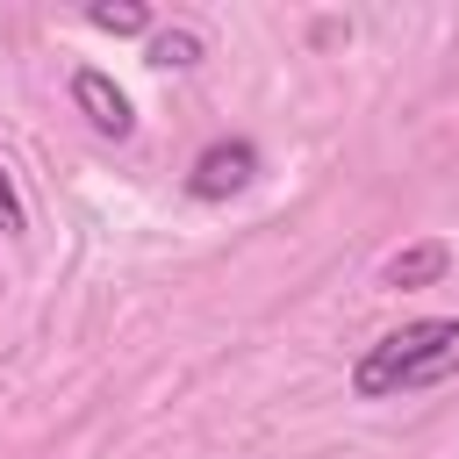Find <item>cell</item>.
Returning a JSON list of instances; mask_svg holds the SVG:
<instances>
[{
	"mask_svg": "<svg viewBox=\"0 0 459 459\" xmlns=\"http://www.w3.org/2000/svg\"><path fill=\"white\" fill-rule=\"evenodd\" d=\"M0 230L14 237V230H29V215H22V194H14V179H7V165H0Z\"/></svg>",
	"mask_w": 459,
	"mask_h": 459,
	"instance_id": "52a82bcc",
	"label": "cell"
},
{
	"mask_svg": "<svg viewBox=\"0 0 459 459\" xmlns=\"http://www.w3.org/2000/svg\"><path fill=\"white\" fill-rule=\"evenodd\" d=\"M452 373H459V316H423V323H402V330H387L359 351L351 394L387 402V394H409V387H437Z\"/></svg>",
	"mask_w": 459,
	"mask_h": 459,
	"instance_id": "6da1fadb",
	"label": "cell"
},
{
	"mask_svg": "<svg viewBox=\"0 0 459 459\" xmlns=\"http://www.w3.org/2000/svg\"><path fill=\"white\" fill-rule=\"evenodd\" d=\"M445 265H452L445 244H409L387 258V287H430V280H445Z\"/></svg>",
	"mask_w": 459,
	"mask_h": 459,
	"instance_id": "277c9868",
	"label": "cell"
},
{
	"mask_svg": "<svg viewBox=\"0 0 459 459\" xmlns=\"http://www.w3.org/2000/svg\"><path fill=\"white\" fill-rule=\"evenodd\" d=\"M201 57V36L194 29H165V36H151V65H194Z\"/></svg>",
	"mask_w": 459,
	"mask_h": 459,
	"instance_id": "8992f818",
	"label": "cell"
},
{
	"mask_svg": "<svg viewBox=\"0 0 459 459\" xmlns=\"http://www.w3.org/2000/svg\"><path fill=\"white\" fill-rule=\"evenodd\" d=\"M251 172H258V151H251V143H208V151L194 158V172H186V194H194V201H222V194H237Z\"/></svg>",
	"mask_w": 459,
	"mask_h": 459,
	"instance_id": "7a4b0ae2",
	"label": "cell"
},
{
	"mask_svg": "<svg viewBox=\"0 0 459 459\" xmlns=\"http://www.w3.org/2000/svg\"><path fill=\"white\" fill-rule=\"evenodd\" d=\"M86 22H93V29H108V36H143V29H151V14H143L136 0H122V7H108V0H100V7H86Z\"/></svg>",
	"mask_w": 459,
	"mask_h": 459,
	"instance_id": "5b68a950",
	"label": "cell"
},
{
	"mask_svg": "<svg viewBox=\"0 0 459 459\" xmlns=\"http://www.w3.org/2000/svg\"><path fill=\"white\" fill-rule=\"evenodd\" d=\"M72 100H79V115H86L100 136H115V143L136 129V115H129V93H122L108 72H93V65H86V72H72Z\"/></svg>",
	"mask_w": 459,
	"mask_h": 459,
	"instance_id": "3957f363",
	"label": "cell"
}]
</instances>
